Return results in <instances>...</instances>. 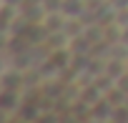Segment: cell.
<instances>
[{
	"mask_svg": "<svg viewBox=\"0 0 128 123\" xmlns=\"http://www.w3.org/2000/svg\"><path fill=\"white\" fill-rule=\"evenodd\" d=\"M0 3H5V5H15V8H23L28 0H0Z\"/></svg>",
	"mask_w": 128,
	"mask_h": 123,
	"instance_id": "obj_7",
	"label": "cell"
},
{
	"mask_svg": "<svg viewBox=\"0 0 128 123\" xmlns=\"http://www.w3.org/2000/svg\"><path fill=\"white\" fill-rule=\"evenodd\" d=\"M43 25H45V30H48V33L63 30V25H66V15H63L60 10H55V13H45V18H43Z\"/></svg>",
	"mask_w": 128,
	"mask_h": 123,
	"instance_id": "obj_3",
	"label": "cell"
},
{
	"mask_svg": "<svg viewBox=\"0 0 128 123\" xmlns=\"http://www.w3.org/2000/svg\"><path fill=\"white\" fill-rule=\"evenodd\" d=\"M110 120H116V123H128V103L116 106V108H113V118H110Z\"/></svg>",
	"mask_w": 128,
	"mask_h": 123,
	"instance_id": "obj_5",
	"label": "cell"
},
{
	"mask_svg": "<svg viewBox=\"0 0 128 123\" xmlns=\"http://www.w3.org/2000/svg\"><path fill=\"white\" fill-rule=\"evenodd\" d=\"M113 108H116V106L103 96L98 103L90 106V120H103V123H108V120L113 118Z\"/></svg>",
	"mask_w": 128,
	"mask_h": 123,
	"instance_id": "obj_1",
	"label": "cell"
},
{
	"mask_svg": "<svg viewBox=\"0 0 128 123\" xmlns=\"http://www.w3.org/2000/svg\"><path fill=\"white\" fill-rule=\"evenodd\" d=\"M106 3H108L113 10H123V8H128V0H106Z\"/></svg>",
	"mask_w": 128,
	"mask_h": 123,
	"instance_id": "obj_6",
	"label": "cell"
},
{
	"mask_svg": "<svg viewBox=\"0 0 128 123\" xmlns=\"http://www.w3.org/2000/svg\"><path fill=\"white\" fill-rule=\"evenodd\" d=\"M106 98H108L113 106H123V103L128 100V93H126V90H120V88L116 86V88H110V90L106 93Z\"/></svg>",
	"mask_w": 128,
	"mask_h": 123,
	"instance_id": "obj_4",
	"label": "cell"
},
{
	"mask_svg": "<svg viewBox=\"0 0 128 123\" xmlns=\"http://www.w3.org/2000/svg\"><path fill=\"white\" fill-rule=\"evenodd\" d=\"M78 90H80V100L88 103V106H93V103H98V100L103 98V90L96 86V80L88 83V86H83V88H78Z\"/></svg>",
	"mask_w": 128,
	"mask_h": 123,
	"instance_id": "obj_2",
	"label": "cell"
}]
</instances>
